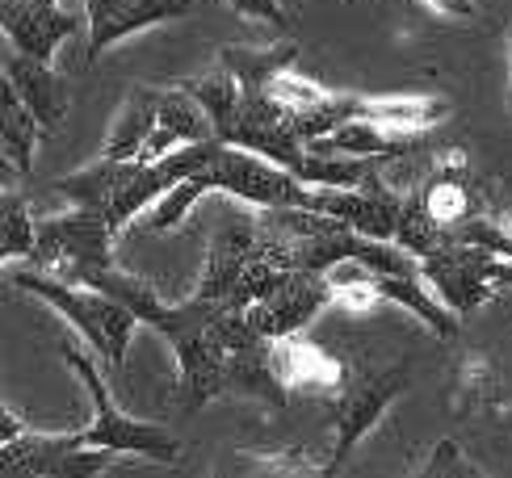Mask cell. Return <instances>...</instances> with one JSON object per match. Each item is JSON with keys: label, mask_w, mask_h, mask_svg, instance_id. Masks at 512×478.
Listing matches in <instances>:
<instances>
[{"label": "cell", "mask_w": 512, "mask_h": 478, "mask_svg": "<svg viewBox=\"0 0 512 478\" xmlns=\"http://www.w3.org/2000/svg\"><path fill=\"white\" fill-rule=\"evenodd\" d=\"M9 281L17 290L42 298L63 323H72L76 336L89 344L105 365H110V374L122 378L126 349H131V340H135V328H143L139 315L126 307V302H118L114 294H105V290L80 286V281L51 277L42 269H9Z\"/></svg>", "instance_id": "cell-1"}, {"label": "cell", "mask_w": 512, "mask_h": 478, "mask_svg": "<svg viewBox=\"0 0 512 478\" xmlns=\"http://www.w3.org/2000/svg\"><path fill=\"white\" fill-rule=\"evenodd\" d=\"M59 357L68 361V369L84 382V390H89V399H93V420L76 432L80 445L118 453V458L131 453V458L156 462V466H177L181 462V441L164 424H147L139 416H126V411L114 403V390H110V382H105V374L97 369V361L89 353L76 349V344H59Z\"/></svg>", "instance_id": "cell-2"}, {"label": "cell", "mask_w": 512, "mask_h": 478, "mask_svg": "<svg viewBox=\"0 0 512 478\" xmlns=\"http://www.w3.org/2000/svg\"><path fill=\"white\" fill-rule=\"evenodd\" d=\"M118 453L80 445L76 432H42L17 420V411H0V470L9 478H89L110 470Z\"/></svg>", "instance_id": "cell-3"}, {"label": "cell", "mask_w": 512, "mask_h": 478, "mask_svg": "<svg viewBox=\"0 0 512 478\" xmlns=\"http://www.w3.org/2000/svg\"><path fill=\"white\" fill-rule=\"evenodd\" d=\"M114 223L101 210L72 206L38 223V244L30 252V269H42L63 281H84L93 269L114 265Z\"/></svg>", "instance_id": "cell-4"}, {"label": "cell", "mask_w": 512, "mask_h": 478, "mask_svg": "<svg viewBox=\"0 0 512 478\" xmlns=\"http://www.w3.org/2000/svg\"><path fill=\"white\" fill-rule=\"evenodd\" d=\"M202 177L210 193H227V198L248 202L256 210H286V206L315 210V185L294 177L290 168L231 143H223L219 156L202 168Z\"/></svg>", "instance_id": "cell-5"}, {"label": "cell", "mask_w": 512, "mask_h": 478, "mask_svg": "<svg viewBox=\"0 0 512 478\" xmlns=\"http://www.w3.org/2000/svg\"><path fill=\"white\" fill-rule=\"evenodd\" d=\"M408 382H412V369L403 361H395V365L382 369V374L340 390V403H336V445H332V458H328V474L345 470V462L357 453V445L378 428V420L387 416L391 403L403 395V390H408Z\"/></svg>", "instance_id": "cell-6"}, {"label": "cell", "mask_w": 512, "mask_h": 478, "mask_svg": "<svg viewBox=\"0 0 512 478\" xmlns=\"http://www.w3.org/2000/svg\"><path fill=\"white\" fill-rule=\"evenodd\" d=\"M496 252H483L471 244H441L437 252L420 256V277L437 290V298L458 315L479 311L487 298L500 294L496 290V273H500Z\"/></svg>", "instance_id": "cell-7"}, {"label": "cell", "mask_w": 512, "mask_h": 478, "mask_svg": "<svg viewBox=\"0 0 512 478\" xmlns=\"http://www.w3.org/2000/svg\"><path fill=\"white\" fill-rule=\"evenodd\" d=\"M336 298V290L328 286V273H311V269H282V277L273 281V290L261 294L256 302H248L244 315L265 340L277 336H294L303 332L307 323Z\"/></svg>", "instance_id": "cell-8"}, {"label": "cell", "mask_w": 512, "mask_h": 478, "mask_svg": "<svg viewBox=\"0 0 512 478\" xmlns=\"http://www.w3.org/2000/svg\"><path fill=\"white\" fill-rule=\"evenodd\" d=\"M80 5L89 17V59H97L143 30L189 17L198 0H80Z\"/></svg>", "instance_id": "cell-9"}, {"label": "cell", "mask_w": 512, "mask_h": 478, "mask_svg": "<svg viewBox=\"0 0 512 478\" xmlns=\"http://www.w3.org/2000/svg\"><path fill=\"white\" fill-rule=\"evenodd\" d=\"M5 84L30 105L47 130L68 122V114H72V84H68V76H63V72L51 68V59H34V55L9 51V59H5Z\"/></svg>", "instance_id": "cell-10"}, {"label": "cell", "mask_w": 512, "mask_h": 478, "mask_svg": "<svg viewBox=\"0 0 512 478\" xmlns=\"http://www.w3.org/2000/svg\"><path fill=\"white\" fill-rule=\"evenodd\" d=\"M5 38L9 47L34 59H55L59 42L72 34V13L63 9V0H5Z\"/></svg>", "instance_id": "cell-11"}, {"label": "cell", "mask_w": 512, "mask_h": 478, "mask_svg": "<svg viewBox=\"0 0 512 478\" xmlns=\"http://www.w3.org/2000/svg\"><path fill=\"white\" fill-rule=\"evenodd\" d=\"M273 374L286 382V390H311V395H340L345 390V369L324 349H315L303 336H277L269 340Z\"/></svg>", "instance_id": "cell-12"}, {"label": "cell", "mask_w": 512, "mask_h": 478, "mask_svg": "<svg viewBox=\"0 0 512 478\" xmlns=\"http://www.w3.org/2000/svg\"><path fill=\"white\" fill-rule=\"evenodd\" d=\"M160 105H164V89L160 84H135L126 93L122 110L110 126V135L101 143V156H114V160H139V151L152 139V130L160 126Z\"/></svg>", "instance_id": "cell-13"}, {"label": "cell", "mask_w": 512, "mask_h": 478, "mask_svg": "<svg viewBox=\"0 0 512 478\" xmlns=\"http://www.w3.org/2000/svg\"><path fill=\"white\" fill-rule=\"evenodd\" d=\"M374 290H378L382 302L408 307L433 336H458L462 315L445 307V302L437 298V290L420 273H374Z\"/></svg>", "instance_id": "cell-14"}, {"label": "cell", "mask_w": 512, "mask_h": 478, "mask_svg": "<svg viewBox=\"0 0 512 478\" xmlns=\"http://www.w3.org/2000/svg\"><path fill=\"white\" fill-rule=\"evenodd\" d=\"M311 151H324V156H353V160H391V156H403L412 143L408 135H395V130L378 126V122H366V118H349L324 135H315L307 143Z\"/></svg>", "instance_id": "cell-15"}, {"label": "cell", "mask_w": 512, "mask_h": 478, "mask_svg": "<svg viewBox=\"0 0 512 478\" xmlns=\"http://www.w3.org/2000/svg\"><path fill=\"white\" fill-rule=\"evenodd\" d=\"M139 172V160H114V156H97L93 164H84L72 177H59L55 193H63L72 206H89V210H110L118 202V193L131 185Z\"/></svg>", "instance_id": "cell-16"}, {"label": "cell", "mask_w": 512, "mask_h": 478, "mask_svg": "<svg viewBox=\"0 0 512 478\" xmlns=\"http://www.w3.org/2000/svg\"><path fill=\"white\" fill-rule=\"evenodd\" d=\"M298 47L294 42H269V47H223L219 51V68H227L231 76L240 80L244 93H265V84L294 68Z\"/></svg>", "instance_id": "cell-17"}, {"label": "cell", "mask_w": 512, "mask_h": 478, "mask_svg": "<svg viewBox=\"0 0 512 478\" xmlns=\"http://www.w3.org/2000/svg\"><path fill=\"white\" fill-rule=\"evenodd\" d=\"M42 130L47 126L38 122V114L5 84V130H0V143H5V168L13 177H30Z\"/></svg>", "instance_id": "cell-18"}, {"label": "cell", "mask_w": 512, "mask_h": 478, "mask_svg": "<svg viewBox=\"0 0 512 478\" xmlns=\"http://www.w3.org/2000/svg\"><path fill=\"white\" fill-rule=\"evenodd\" d=\"M202 193H210V185H206V177H202V172H194V177L177 181V185L168 189L164 198L152 206V214H147V227H152L156 235H164V231L181 227V223H185V214L198 206V198H202Z\"/></svg>", "instance_id": "cell-19"}, {"label": "cell", "mask_w": 512, "mask_h": 478, "mask_svg": "<svg viewBox=\"0 0 512 478\" xmlns=\"http://www.w3.org/2000/svg\"><path fill=\"white\" fill-rule=\"evenodd\" d=\"M34 244H38V219L30 214V202L9 189L5 193V239H0L5 260H30Z\"/></svg>", "instance_id": "cell-20"}, {"label": "cell", "mask_w": 512, "mask_h": 478, "mask_svg": "<svg viewBox=\"0 0 512 478\" xmlns=\"http://www.w3.org/2000/svg\"><path fill=\"white\" fill-rule=\"evenodd\" d=\"M231 13H240L252 26H269V30H286L290 26V13L282 0H227Z\"/></svg>", "instance_id": "cell-21"}, {"label": "cell", "mask_w": 512, "mask_h": 478, "mask_svg": "<svg viewBox=\"0 0 512 478\" xmlns=\"http://www.w3.org/2000/svg\"><path fill=\"white\" fill-rule=\"evenodd\" d=\"M420 474H462V478H471V474H483L466 453L454 445V441H441L437 449H433V458H429V466H424Z\"/></svg>", "instance_id": "cell-22"}, {"label": "cell", "mask_w": 512, "mask_h": 478, "mask_svg": "<svg viewBox=\"0 0 512 478\" xmlns=\"http://www.w3.org/2000/svg\"><path fill=\"white\" fill-rule=\"evenodd\" d=\"M424 9H433L445 21H475L479 17V0H420Z\"/></svg>", "instance_id": "cell-23"}, {"label": "cell", "mask_w": 512, "mask_h": 478, "mask_svg": "<svg viewBox=\"0 0 512 478\" xmlns=\"http://www.w3.org/2000/svg\"><path fill=\"white\" fill-rule=\"evenodd\" d=\"M512 286V256L500 260V273H496V290H508Z\"/></svg>", "instance_id": "cell-24"}, {"label": "cell", "mask_w": 512, "mask_h": 478, "mask_svg": "<svg viewBox=\"0 0 512 478\" xmlns=\"http://www.w3.org/2000/svg\"><path fill=\"white\" fill-rule=\"evenodd\" d=\"M508 59H512V38H508Z\"/></svg>", "instance_id": "cell-25"}]
</instances>
